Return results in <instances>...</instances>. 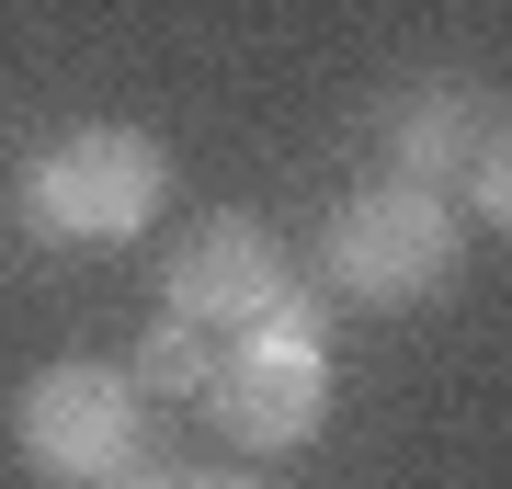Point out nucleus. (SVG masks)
<instances>
[{"label": "nucleus", "mask_w": 512, "mask_h": 489, "mask_svg": "<svg viewBox=\"0 0 512 489\" xmlns=\"http://www.w3.org/2000/svg\"><path fill=\"white\" fill-rule=\"evenodd\" d=\"M330 285L342 296H365V308H421V296H444L456 285V262H467V217L433 194V182H365V194L330 217Z\"/></svg>", "instance_id": "f257e3e1"}, {"label": "nucleus", "mask_w": 512, "mask_h": 489, "mask_svg": "<svg viewBox=\"0 0 512 489\" xmlns=\"http://www.w3.org/2000/svg\"><path fill=\"white\" fill-rule=\"evenodd\" d=\"M319 399H330V353H319V319L296 308V296L274 319L228 330V353L205 364V410H217L239 444H308Z\"/></svg>", "instance_id": "f03ea898"}, {"label": "nucleus", "mask_w": 512, "mask_h": 489, "mask_svg": "<svg viewBox=\"0 0 512 489\" xmlns=\"http://www.w3.org/2000/svg\"><path fill=\"white\" fill-rule=\"evenodd\" d=\"M171 194V148L137 126H80L35 160V217L57 239H137Z\"/></svg>", "instance_id": "7ed1b4c3"}, {"label": "nucleus", "mask_w": 512, "mask_h": 489, "mask_svg": "<svg viewBox=\"0 0 512 489\" xmlns=\"http://www.w3.org/2000/svg\"><path fill=\"white\" fill-rule=\"evenodd\" d=\"M12 433H23V455H35L46 478L92 489L114 455L148 444V399L126 387V364H46V376L12 399Z\"/></svg>", "instance_id": "20e7f679"}, {"label": "nucleus", "mask_w": 512, "mask_h": 489, "mask_svg": "<svg viewBox=\"0 0 512 489\" xmlns=\"http://www.w3.org/2000/svg\"><path fill=\"white\" fill-rule=\"evenodd\" d=\"M387 148H399V182H433V194L456 182L467 217H501L512 205V114H501V91H478V80L421 91Z\"/></svg>", "instance_id": "39448f33"}, {"label": "nucleus", "mask_w": 512, "mask_h": 489, "mask_svg": "<svg viewBox=\"0 0 512 489\" xmlns=\"http://www.w3.org/2000/svg\"><path fill=\"white\" fill-rule=\"evenodd\" d=\"M160 296L194 330H251V319L285 308V251L262 217H205L183 251H160Z\"/></svg>", "instance_id": "423d86ee"}, {"label": "nucleus", "mask_w": 512, "mask_h": 489, "mask_svg": "<svg viewBox=\"0 0 512 489\" xmlns=\"http://www.w3.org/2000/svg\"><path fill=\"white\" fill-rule=\"evenodd\" d=\"M205 364H217V342H205L194 319H160V330L137 342L126 387H137V399H205Z\"/></svg>", "instance_id": "0eeeda50"}, {"label": "nucleus", "mask_w": 512, "mask_h": 489, "mask_svg": "<svg viewBox=\"0 0 512 489\" xmlns=\"http://www.w3.org/2000/svg\"><path fill=\"white\" fill-rule=\"evenodd\" d=\"M92 489H183V467H171V455H148V444H137V455H114V467H103Z\"/></svg>", "instance_id": "6e6552de"}, {"label": "nucleus", "mask_w": 512, "mask_h": 489, "mask_svg": "<svg viewBox=\"0 0 512 489\" xmlns=\"http://www.w3.org/2000/svg\"><path fill=\"white\" fill-rule=\"evenodd\" d=\"M183 489H274V478H251V467H205V478H183Z\"/></svg>", "instance_id": "1a4fd4ad"}]
</instances>
